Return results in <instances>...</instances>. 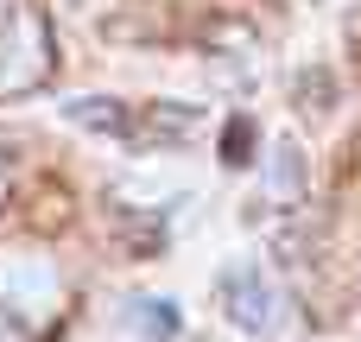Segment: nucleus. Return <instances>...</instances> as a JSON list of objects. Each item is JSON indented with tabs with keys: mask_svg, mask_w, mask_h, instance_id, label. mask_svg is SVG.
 <instances>
[{
	"mask_svg": "<svg viewBox=\"0 0 361 342\" xmlns=\"http://www.w3.org/2000/svg\"><path fill=\"white\" fill-rule=\"evenodd\" d=\"M44 25L32 13H6L0 19V95H19L44 76Z\"/></svg>",
	"mask_w": 361,
	"mask_h": 342,
	"instance_id": "obj_3",
	"label": "nucleus"
},
{
	"mask_svg": "<svg viewBox=\"0 0 361 342\" xmlns=\"http://www.w3.org/2000/svg\"><path fill=\"white\" fill-rule=\"evenodd\" d=\"M57 267L32 248H0V298L19 311V317H51L57 311Z\"/></svg>",
	"mask_w": 361,
	"mask_h": 342,
	"instance_id": "obj_2",
	"label": "nucleus"
},
{
	"mask_svg": "<svg viewBox=\"0 0 361 342\" xmlns=\"http://www.w3.org/2000/svg\"><path fill=\"white\" fill-rule=\"evenodd\" d=\"M216 305L241 336H273L292 324V298L273 279V267H260V260H228L216 273Z\"/></svg>",
	"mask_w": 361,
	"mask_h": 342,
	"instance_id": "obj_1",
	"label": "nucleus"
},
{
	"mask_svg": "<svg viewBox=\"0 0 361 342\" xmlns=\"http://www.w3.org/2000/svg\"><path fill=\"white\" fill-rule=\"evenodd\" d=\"M0 342H25V336H19V330H13V324H6V317H0Z\"/></svg>",
	"mask_w": 361,
	"mask_h": 342,
	"instance_id": "obj_5",
	"label": "nucleus"
},
{
	"mask_svg": "<svg viewBox=\"0 0 361 342\" xmlns=\"http://www.w3.org/2000/svg\"><path fill=\"white\" fill-rule=\"evenodd\" d=\"M114 324H121L127 336H140V342H171L184 330V311H178L171 298H127Z\"/></svg>",
	"mask_w": 361,
	"mask_h": 342,
	"instance_id": "obj_4",
	"label": "nucleus"
}]
</instances>
